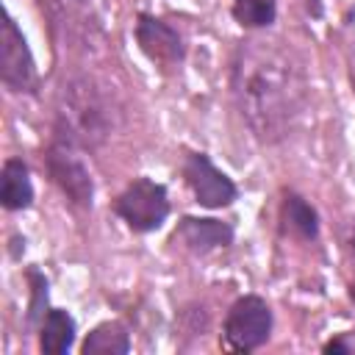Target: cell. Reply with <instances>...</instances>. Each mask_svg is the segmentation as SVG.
Returning a JSON list of instances; mask_svg holds the SVG:
<instances>
[{"label": "cell", "instance_id": "52a82bcc", "mask_svg": "<svg viewBox=\"0 0 355 355\" xmlns=\"http://www.w3.org/2000/svg\"><path fill=\"white\" fill-rule=\"evenodd\" d=\"M133 39H136V47L155 67H178L186 58V42L178 33V28L169 25L166 19L150 14V11H139L136 14Z\"/></svg>", "mask_w": 355, "mask_h": 355}, {"label": "cell", "instance_id": "8992f818", "mask_svg": "<svg viewBox=\"0 0 355 355\" xmlns=\"http://www.w3.org/2000/svg\"><path fill=\"white\" fill-rule=\"evenodd\" d=\"M0 80L14 94L39 92V69L31 44L11 14L3 17V31H0Z\"/></svg>", "mask_w": 355, "mask_h": 355}, {"label": "cell", "instance_id": "6da1fadb", "mask_svg": "<svg viewBox=\"0 0 355 355\" xmlns=\"http://www.w3.org/2000/svg\"><path fill=\"white\" fill-rule=\"evenodd\" d=\"M230 89L252 136L263 144L280 141L302 103V80L291 61L261 42H247L233 58Z\"/></svg>", "mask_w": 355, "mask_h": 355}, {"label": "cell", "instance_id": "9c48e42d", "mask_svg": "<svg viewBox=\"0 0 355 355\" xmlns=\"http://www.w3.org/2000/svg\"><path fill=\"white\" fill-rule=\"evenodd\" d=\"M33 180H31V169L22 158L11 155L3 161L0 166V205L11 214L17 211H28L33 205Z\"/></svg>", "mask_w": 355, "mask_h": 355}, {"label": "cell", "instance_id": "7a4b0ae2", "mask_svg": "<svg viewBox=\"0 0 355 355\" xmlns=\"http://www.w3.org/2000/svg\"><path fill=\"white\" fill-rule=\"evenodd\" d=\"M111 211L125 222L128 230L147 236L164 227V222L172 214V202L164 183L139 175L111 200Z\"/></svg>", "mask_w": 355, "mask_h": 355}, {"label": "cell", "instance_id": "3957f363", "mask_svg": "<svg viewBox=\"0 0 355 355\" xmlns=\"http://www.w3.org/2000/svg\"><path fill=\"white\" fill-rule=\"evenodd\" d=\"M275 313L269 302L258 294H241L233 300L222 319V347L227 352H255L272 336Z\"/></svg>", "mask_w": 355, "mask_h": 355}, {"label": "cell", "instance_id": "2e32d148", "mask_svg": "<svg viewBox=\"0 0 355 355\" xmlns=\"http://www.w3.org/2000/svg\"><path fill=\"white\" fill-rule=\"evenodd\" d=\"M349 302H352V305H355V280H352V283H349Z\"/></svg>", "mask_w": 355, "mask_h": 355}, {"label": "cell", "instance_id": "30bf717a", "mask_svg": "<svg viewBox=\"0 0 355 355\" xmlns=\"http://www.w3.org/2000/svg\"><path fill=\"white\" fill-rule=\"evenodd\" d=\"M36 336H39V352L42 355H67L78 338L75 316L67 308H50L44 313Z\"/></svg>", "mask_w": 355, "mask_h": 355}, {"label": "cell", "instance_id": "4fadbf2b", "mask_svg": "<svg viewBox=\"0 0 355 355\" xmlns=\"http://www.w3.org/2000/svg\"><path fill=\"white\" fill-rule=\"evenodd\" d=\"M230 17L244 31H263L272 28L277 19V0H233Z\"/></svg>", "mask_w": 355, "mask_h": 355}, {"label": "cell", "instance_id": "7c38bea8", "mask_svg": "<svg viewBox=\"0 0 355 355\" xmlns=\"http://www.w3.org/2000/svg\"><path fill=\"white\" fill-rule=\"evenodd\" d=\"M133 347L128 327L119 319H105L94 324L83 341H80V355H128Z\"/></svg>", "mask_w": 355, "mask_h": 355}, {"label": "cell", "instance_id": "ba28073f", "mask_svg": "<svg viewBox=\"0 0 355 355\" xmlns=\"http://www.w3.org/2000/svg\"><path fill=\"white\" fill-rule=\"evenodd\" d=\"M236 239V230L230 222H222L216 216H191L183 214L169 236V244L191 252V255H208L214 250H227Z\"/></svg>", "mask_w": 355, "mask_h": 355}, {"label": "cell", "instance_id": "5b68a950", "mask_svg": "<svg viewBox=\"0 0 355 355\" xmlns=\"http://www.w3.org/2000/svg\"><path fill=\"white\" fill-rule=\"evenodd\" d=\"M180 175H183V183L189 186V191H191V197L200 208L222 211V208H230L239 200V186L233 183L230 175H225L211 161L208 153L189 150L183 155Z\"/></svg>", "mask_w": 355, "mask_h": 355}, {"label": "cell", "instance_id": "277c9868", "mask_svg": "<svg viewBox=\"0 0 355 355\" xmlns=\"http://www.w3.org/2000/svg\"><path fill=\"white\" fill-rule=\"evenodd\" d=\"M44 169L50 180L58 186V191L78 208H92L94 202V180L83 158L78 155V147L67 141L64 136H53V141L44 150Z\"/></svg>", "mask_w": 355, "mask_h": 355}, {"label": "cell", "instance_id": "8fae6325", "mask_svg": "<svg viewBox=\"0 0 355 355\" xmlns=\"http://www.w3.org/2000/svg\"><path fill=\"white\" fill-rule=\"evenodd\" d=\"M280 227L283 233L300 239V241H316L319 239V211L297 191H288L280 202Z\"/></svg>", "mask_w": 355, "mask_h": 355}, {"label": "cell", "instance_id": "5bb4252c", "mask_svg": "<svg viewBox=\"0 0 355 355\" xmlns=\"http://www.w3.org/2000/svg\"><path fill=\"white\" fill-rule=\"evenodd\" d=\"M25 277H28V288H31V300H28V313H25V324L31 327V330H39V324H42V319H44V313L50 311V283H47V277H44V272L42 269H36V266H28V272H25Z\"/></svg>", "mask_w": 355, "mask_h": 355}, {"label": "cell", "instance_id": "9a60e30c", "mask_svg": "<svg viewBox=\"0 0 355 355\" xmlns=\"http://www.w3.org/2000/svg\"><path fill=\"white\" fill-rule=\"evenodd\" d=\"M322 352L324 355H352L355 352V344L347 336H336V338H330V341L322 344Z\"/></svg>", "mask_w": 355, "mask_h": 355}]
</instances>
